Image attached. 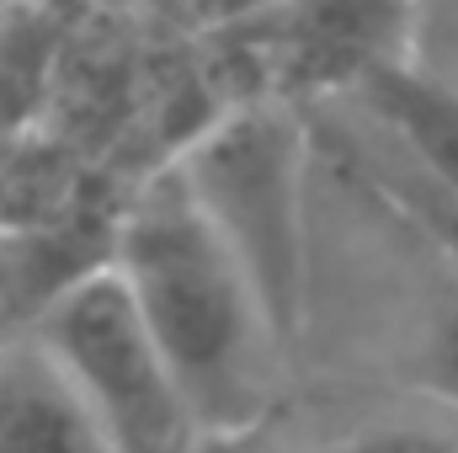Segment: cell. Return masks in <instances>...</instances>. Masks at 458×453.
Returning a JSON list of instances; mask_svg holds the SVG:
<instances>
[{
	"label": "cell",
	"mask_w": 458,
	"mask_h": 453,
	"mask_svg": "<svg viewBox=\"0 0 458 453\" xmlns=\"http://www.w3.org/2000/svg\"><path fill=\"white\" fill-rule=\"evenodd\" d=\"M107 267L192 422V438L234 443L256 432L277 400L283 346L171 166L149 171L123 209Z\"/></svg>",
	"instance_id": "6da1fadb"
},
{
	"label": "cell",
	"mask_w": 458,
	"mask_h": 453,
	"mask_svg": "<svg viewBox=\"0 0 458 453\" xmlns=\"http://www.w3.org/2000/svg\"><path fill=\"white\" fill-rule=\"evenodd\" d=\"M165 166L288 352L310 326V139L299 117L277 97L234 102L192 128Z\"/></svg>",
	"instance_id": "7a4b0ae2"
},
{
	"label": "cell",
	"mask_w": 458,
	"mask_h": 453,
	"mask_svg": "<svg viewBox=\"0 0 458 453\" xmlns=\"http://www.w3.org/2000/svg\"><path fill=\"white\" fill-rule=\"evenodd\" d=\"M27 341L81 395L113 453H182L198 443L113 267H97L64 288Z\"/></svg>",
	"instance_id": "3957f363"
},
{
	"label": "cell",
	"mask_w": 458,
	"mask_h": 453,
	"mask_svg": "<svg viewBox=\"0 0 458 453\" xmlns=\"http://www.w3.org/2000/svg\"><path fill=\"white\" fill-rule=\"evenodd\" d=\"M411 27L416 16L394 5H299L272 16L293 75L331 86H357L368 70L411 64Z\"/></svg>",
	"instance_id": "277c9868"
},
{
	"label": "cell",
	"mask_w": 458,
	"mask_h": 453,
	"mask_svg": "<svg viewBox=\"0 0 458 453\" xmlns=\"http://www.w3.org/2000/svg\"><path fill=\"white\" fill-rule=\"evenodd\" d=\"M0 453H113L81 395L32 346H0Z\"/></svg>",
	"instance_id": "5b68a950"
},
{
	"label": "cell",
	"mask_w": 458,
	"mask_h": 453,
	"mask_svg": "<svg viewBox=\"0 0 458 453\" xmlns=\"http://www.w3.org/2000/svg\"><path fill=\"white\" fill-rule=\"evenodd\" d=\"M352 91L400 139L411 171L427 187L458 198V91L454 86H437V81L416 75L411 64H389V70H368Z\"/></svg>",
	"instance_id": "8992f818"
},
{
	"label": "cell",
	"mask_w": 458,
	"mask_h": 453,
	"mask_svg": "<svg viewBox=\"0 0 458 453\" xmlns=\"http://www.w3.org/2000/svg\"><path fill=\"white\" fill-rule=\"evenodd\" d=\"M113 251L86 245L70 229H43V225H0V346L27 341V331L38 326V315L75 288L81 278H91L102 261L107 267Z\"/></svg>",
	"instance_id": "52a82bcc"
},
{
	"label": "cell",
	"mask_w": 458,
	"mask_h": 453,
	"mask_svg": "<svg viewBox=\"0 0 458 453\" xmlns=\"http://www.w3.org/2000/svg\"><path fill=\"white\" fill-rule=\"evenodd\" d=\"M64 48V16L0 11V133H27L43 113Z\"/></svg>",
	"instance_id": "ba28073f"
},
{
	"label": "cell",
	"mask_w": 458,
	"mask_h": 453,
	"mask_svg": "<svg viewBox=\"0 0 458 453\" xmlns=\"http://www.w3.org/2000/svg\"><path fill=\"white\" fill-rule=\"evenodd\" d=\"M421 389L458 411V294L427 326V341H421Z\"/></svg>",
	"instance_id": "9c48e42d"
},
{
	"label": "cell",
	"mask_w": 458,
	"mask_h": 453,
	"mask_svg": "<svg viewBox=\"0 0 458 453\" xmlns=\"http://www.w3.org/2000/svg\"><path fill=\"white\" fill-rule=\"evenodd\" d=\"M357 453H458V432H437V427H389V432L368 438Z\"/></svg>",
	"instance_id": "30bf717a"
}]
</instances>
